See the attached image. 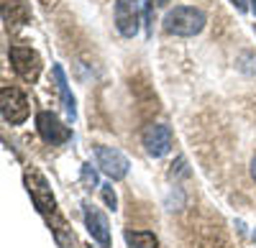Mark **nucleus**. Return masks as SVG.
Returning <instances> with one entry per match:
<instances>
[{
    "mask_svg": "<svg viewBox=\"0 0 256 248\" xmlns=\"http://www.w3.org/2000/svg\"><path fill=\"white\" fill-rule=\"evenodd\" d=\"M164 28L174 36H195L205 28V13L200 8L177 5L164 15Z\"/></svg>",
    "mask_w": 256,
    "mask_h": 248,
    "instance_id": "1",
    "label": "nucleus"
},
{
    "mask_svg": "<svg viewBox=\"0 0 256 248\" xmlns=\"http://www.w3.org/2000/svg\"><path fill=\"white\" fill-rule=\"evenodd\" d=\"M0 110H3V120L10 126H20L28 118V100L18 87L6 85L0 90Z\"/></svg>",
    "mask_w": 256,
    "mask_h": 248,
    "instance_id": "2",
    "label": "nucleus"
},
{
    "mask_svg": "<svg viewBox=\"0 0 256 248\" xmlns=\"http://www.w3.org/2000/svg\"><path fill=\"white\" fill-rule=\"evenodd\" d=\"M8 56H10V64H13V69H16V74L20 79H26V82L38 79L41 59H38V54L31 46H10L8 49Z\"/></svg>",
    "mask_w": 256,
    "mask_h": 248,
    "instance_id": "3",
    "label": "nucleus"
},
{
    "mask_svg": "<svg viewBox=\"0 0 256 248\" xmlns=\"http://www.w3.org/2000/svg\"><path fill=\"white\" fill-rule=\"evenodd\" d=\"M36 128H38V136L44 138L46 143H52V146H59V143H67L72 138V128L64 126V123L49 113V110H41L36 115Z\"/></svg>",
    "mask_w": 256,
    "mask_h": 248,
    "instance_id": "4",
    "label": "nucleus"
},
{
    "mask_svg": "<svg viewBox=\"0 0 256 248\" xmlns=\"http://www.w3.org/2000/svg\"><path fill=\"white\" fill-rule=\"evenodd\" d=\"M95 159H98V167L110 179H123L128 174V167H131L126 154L113 146H95Z\"/></svg>",
    "mask_w": 256,
    "mask_h": 248,
    "instance_id": "5",
    "label": "nucleus"
},
{
    "mask_svg": "<svg viewBox=\"0 0 256 248\" xmlns=\"http://www.w3.org/2000/svg\"><path fill=\"white\" fill-rule=\"evenodd\" d=\"M144 146H146V154L148 156H164L169 149H172V131H169V126H164V123H154V126H146L144 128Z\"/></svg>",
    "mask_w": 256,
    "mask_h": 248,
    "instance_id": "6",
    "label": "nucleus"
},
{
    "mask_svg": "<svg viewBox=\"0 0 256 248\" xmlns=\"http://www.w3.org/2000/svg\"><path fill=\"white\" fill-rule=\"evenodd\" d=\"M84 225L92 236V241L100 243V248H110V223L95 205H84Z\"/></svg>",
    "mask_w": 256,
    "mask_h": 248,
    "instance_id": "7",
    "label": "nucleus"
},
{
    "mask_svg": "<svg viewBox=\"0 0 256 248\" xmlns=\"http://www.w3.org/2000/svg\"><path fill=\"white\" fill-rule=\"evenodd\" d=\"M116 26L120 36L134 38L138 31V0H118L116 3Z\"/></svg>",
    "mask_w": 256,
    "mask_h": 248,
    "instance_id": "8",
    "label": "nucleus"
},
{
    "mask_svg": "<svg viewBox=\"0 0 256 248\" xmlns=\"http://www.w3.org/2000/svg\"><path fill=\"white\" fill-rule=\"evenodd\" d=\"M54 79H56V87H59V95H62L64 113H67V118H70V120H74V118H77V102H74V95L70 92L67 74H64L62 64H54Z\"/></svg>",
    "mask_w": 256,
    "mask_h": 248,
    "instance_id": "9",
    "label": "nucleus"
},
{
    "mask_svg": "<svg viewBox=\"0 0 256 248\" xmlns=\"http://www.w3.org/2000/svg\"><path fill=\"white\" fill-rule=\"evenodd\" d=\"M3 15L10 23H26L31 18V8L24 3V0H6V8H3Z\"/></svg>",
    "mask_w": 256,
    "mask_h": 248,
    "instance_id": "10",
    "label": "nucleus"
},
{
    "mask_svg": "<svg viewBox=\"0 0 256 248\" xmlns=\"http://www.w3.org/2000/svg\"><path fill=\"white\" fill-rule=\"evenodd\" d=\"M123 238H126V243L131 248H156L159 246L156 236L148 233V231H126Z\"/></svg>",
    "mask_w": 256,
    "mask_h": 248,
    "instance_id": "11",
    "label": "nucleus"
},
{
    "mask_svg": "<svg viewBox=\"0 0 256 248\" xmlns=\"http://www.w3.org/2000/svg\"><path fill=\"white\" fill-rule=\"evenodd\" d=\"M82 184L88 190L98 187V172L92 169V164H82Z\"/></svg>",
    "mask_w": 256,
    "mask_h": 248,
    "instance_id": "12",
    "label": "nucleus"
},
{
    "mask_svg": "<svg viewBox=\"0 0 256 248\" xmlns=\"http://www.w3.org/2000/svg\"><path fill=\"white\" fill-rule=\"evenodd\" d=\"M102 200H105V205H108L110 210H116V208H118V197H116L113 187H108V184L102 187Z\"/></svg>",
    "mask_w": 256,
    "mask_h": 248,
    "instance_id": "13",
    "label": "nucleus"
},
{
    "mask_svg": "<svg viewBox=\"0 0 256 248\" xmlns=\"http://www.w3.org/2000/svg\"><path fill=\"white\" fill-rule=\"evenodd\" d=\"M144 18H146V31L152 33V0H146V10H144Z\"/></svg>",
    "mask_w": 256,
    "mask_h": 248,
    "instance_id": "14",
    "label": "nucleus"
},
{
    "mask_svg": "<svg viewBox=\"0 0 256 248\" xmlns=\"http://www.w3.org/2000/svg\"><path fill=\"white\" fill-rule=\"evenodd\" d=\"M230 3H233V5H236L238 10H246V3H244V0H230Z\"/></svg>",
    "mask_w": 256,
    "mask_h": 248,
    "instance_id": "15",
    "label": "nucleus"
},
{
    "mask_svg": "<svg viewBox=\"0 0 256 248\" xmlns=\"http://www.w3.org/2000/svg\"><path fill=\"white\" fill-rule=\"evenodd\" d=\"M251 177H254V182H256V159L251 161Z\"/></svg>",
    "mask_w": 256,
    "mask_h": 248,
    "instance_id": "16",
    "label": "nucleus"
},
{
    "mask_svg": "<svg viewBox=\"0 0 256 248\" xmlns=\"http://www.w3.org/2000/svg\"><path fill=\"white\" fill-rule=\"evenodd\" d=\"M251 10H254V15H256V0H251Z\"/></svg>",
    "mask_w": 256,
    "mask_h": 248,
    "instance_id": "17",
    "label": "nucleus"
},
{
    "mask_svg": "<svg viewBox=\"0 0 256 248\" xmlns=\"http://www.w3.org/2000/svg\"><path fill=\"white\" fill-rule=\"evenodd\" d=\"M254 241H256V233H254Z\"/></svg>",
    "mask_w": 256,
    "mask_h": 248,
    "instance_id": "18",
    "label": "nucleus"
},
{
    "mask_svg": "<svg viewBox=\"0 0 256 248\" xmlns=\"http://www.w3.org/2000/svg\"><path fill=\"white\" fill-rule=\"evenodd\" d=\"M159 3H164V0H159Z\"/></svg>",
    "mask_w": 256,
    "mask_h": 248,
    "instance_id": "19",
    "label": "nucleus"
}]
</instances>
